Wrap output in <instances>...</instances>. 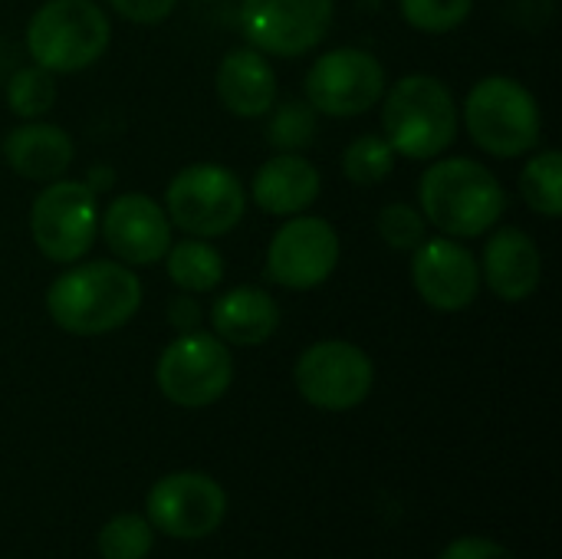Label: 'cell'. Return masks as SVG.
<instances>
[{
  "mask_svg": "<svg viewBox=\"0 0 562 559\" xmlns=\"http://www.w3.org/2000/svg\"><path fill=\"white\" fill-rule=\"evenodd\" d=\"M214 336L227 346H263L280 326V306L273 293L260 287H234L211 306Z\"/></svg>",
  "mask_w": 562,
  "mask_h": 559,
  "instance_id": "cell-20",
  "label": "cell"
},
{
  "mask_svg": "<svg viewBox=\"0 0 562 559\" xmlns=\"http://www.w3.org/2000/svg\"><path fill=\"white\" fill-rule=\"evenodd\" d=\"M112 23L95 0H46L26 23V53L36 66L82 72L109 49Z\"/></svg>",
  "mask_w": 562,
  "mask_h": 559,
  "instance_id": "cell-5",
  "label": "cell"
},
{
  "mask_svg": "<svg viewBox=\"0 0 562 559\" xmlns=\"http://www.w3.org/2000/svg\"><path fill=\"white\" fill-rule=\"evenodd\" d=\"M161 260H165L168 280L181 293H211L224 280V257H221V250L211 247L201 237L171 241V247H168V254Z\"/></svg>",
  "mask_w": 562,
  "mask_h": 559,
  "instance_id": "cell-21",
  "label": "cell"
},
{
  "mask_svg": "<svg viewBox=\"0 0 562 559\" xmlns=\"http://www.w3.org/2000/svg\"><path fill=\"white\" fill-rule=\"evenodd\" d=\"M76 158V145L66 128L30 119L7 132L3 161L26 181H56Z\"/></svg>",
  "mask_w": 562,
  "mask_h": 559,
  "instance_id": "cell-19",
  "label": "cell"
},
{
  "mask_svg": "<svg viewBox=\"0 0 562 559\" xmlns=\"http://www.w3.org/2000/svg\"><path fill=\"white\" fill-rule=\"evenodd\" d=\"M385 96V66L359 46L323 53L306 72V102L329 119L366 115Z\"/></svg>",
  "mask_w": 562,
  "mask_h": 559,
  "instance_id": "cell-10",
  "label": "cell"
},
{
  "mask_svg": "<svg viewBox=\"0 0 562 559\" xmlns=\"http://www.w3.org/2000/svg\"><path fill=\"white\" fill-rule=\"evenodd\" d=\"M217 99L237 119L270 115L277 105V72L254 46L231 49L217 66Z\"/></svg>",
  "mask_w": 562,
  "mask_h": 559,
  "instance_id": "cell-17",
  "label": "cell"
},
{
  "mask_svg": "<svg viewBox=\"0 0 562 559\" xmlns=\"http://www.w3.org/2000/svg\"><path fill=\"white\" fill-rule=\"evenodd\" d=\"M270 122H267V142L277 152H303L313 145L316 138V109L310 102L300 99H286L277 109H270Z\"/></svg>",
  "mask_w": 562,
  "mask_h": 559,
  "instance_id": "cell-26",
  "label": "cell"
},
{
  "mask_svg": "<svg viewBox=\"0 0 562 559\" xmlns=\"http://www.w3.org/2000/svg\"><path fill=\"white\" fill-rule=\"evenodd\" d=\"M158 392L178 409H207L221 402L234 382V356L214 333H181L165 346L155 366Z\"/></svg>",
  "mask_w": 562,
  "mask_h": 559,
  "instance_id": "cell-8",
  "label": "cell"
},
{
  "mask_svg": "<svg viewBox=\"0 0 562 559\" xmlns=\"http://www.w3.org/2000/svg\"><path fill=\"white\" fill-rule=\"evenodd\" d=\"M382 99V135L395 155L431 161L451 148L458 135V102L438 76H402Z\"/></svg>",
  "mask_w": 562,
  "mask_h": 559,
  "instance_id": "cell-3",
  "label": "cell"
},
{
  "mask_svg": "<svg viewBox=\"0 0 562 559\" xmlns=\"http://www.w3.org/2000/svg\"><path fill=\"white\" fill-rule=\"evenodd\" d=\"M464 125L477 148L494 158L530 155L543 138L537 96L514 76H484L464 99Z\"/></svg>",
  "mask_w": 562,
  "mask_h": 559,
  "instance_id": "cell-4",
  "label": "cell"
},
{
  "mask_svg": "<svg viewBox=\"0 0 562 559\" xmlns=\"http://www.w3.org/2000/svg\"><path fill=\"white\" fill-rule=\"evenodd\" d=\"M112 181H115V171H112V168H105V165H99V168H92V171H89V181H86V185H89L92 191H105Z\"/></svg>",
  "mask_w": 562,
  "mask_h": 559,
  "instance_id": "cell-32",
  "label": "cell"
},
{
  "mask_svg": "<svg viewBox=\"0 0 562 559\" xmlns=\"http://www.w3.org/2000/svg\"><path fill=\"white\" fill-rule=\"evenodd\" d=\"M204 3H214V0H204Z\"/></svg>",
  "mask_w": 562,
  "mask_h": 559,
  "instance_id": "cell-33",
  "label": "cell"
},
{
  "mask_svg": "<svg viewBox=\"0 0 562 559\" xmlns=\"http://www.w3.org/2000/svg\"><path fill=\"white\" fill-rule=\"evenodd\" d=\"M418 201L425 221L454 241L484 237L507 211V191L497 175L468 155L441 158L425 168Z\"/></svg>",
  "mask_w": 562,
  "mask_h": 559,
  "instance_id": "cell-2",
  "label": "cell"
},
{
  "mask_svg": "<svg viewBox=\"0 0 562 559\" xmlns=\"http://www.w3.org/2000/svg\"><path fill=\"white\" fill-rule=\"evenodd\" d=\"M227 517L224 488L198 471L161 478L148 491V524L171 540H204Z\"/></svg>",
  "mask_w": 562,
  "mask_h": 559,
  "instance_id": "cell-13",
  "label": "cell"
},
{
  "mask_svg": "<svg viewBox=\"0 0 562 559\" xmlns=\"http://www.w3.org/2000/svg\"><path fill=\"white\" fill-rule=\"evenodd\" d=\"M474 10V0H398L402 20L428 36H445L458 30Z\"/></svg>",
  "mask_w": 562,
  "mask_h": 559,
  "instance_id": "cell-27",
  "label": "cell"
},
{
  "mask_svg": "<svg viewBox=\"0 0 562 559\" xmlns=\"http://www.w3.org/2000/svg\"><path fill=\"white\" fill-rule=\"evenodd\" d=\"M142 306V280L115 260L69 264L49 290L46 313L69 336H105L122 329Z\"/></svg>",
  "mask_w": 562,
  "mask_h": 559,
  "instance_id": "cell-1",
  "label": "cell"
},
{
  "mask_svg": "<svg viewBox=\"0 0 562 559\" xmlns=\"http://www.w3.org/2000/svg\"><path fill=\"white\" fill-rule=\"evenodd\" d=\"M520 194L524 201L543 214V217H560L562 214V155L557 148L537 152L524 171H520Z\"/></svg>",
  "mask_w": 562,
  "mask_h": 559,
  "instance_id": "cell-22",
  "label": "cell"
},
{
  "mask_svg": "<svg viewBox=\"0 0 562 559\" xmlns=\"http://www.w3.org/2000/svg\"><path fill=\"white\" fill-rule=\"evenodd\" d=\"M119 16H125L128 23H142V26H151V23H161L175 13L178 0H105Z\"/></svg>",
  "mask_w": 562,
  "mask_h": 559,
  "instance_id": "cell-29",
  "label": "cell"
},
{
  "mask_svg": "<svg viewBox=\"0 0 562 559\" xmlns=\"http://www.w3.org/2000/svg\"><path fill=\"white\" fill-rule=\"evenodd\" d=\"M99 231L105 247L125 267H151L171 247V221L148 194H119L102 214Z\"/></svg>",
  "mask_w": 562,
  "mask_h": 559,
  "instance_id": "cell-15",
  "label": "cell"
},
{
  "mask_svg": "<svg viewBox=\"0 0 562 559\" xmlns=\"http://www.w3.org/2000/svg\"><path fill=\"white\" fill-rule=\"evenodd\" d=\"M300 395L319 412H352L359 409L375 382V366L356 343L323 339L313 343L293 369Z\"/></svg>",
  "mask_w": 562,
  "mask_h": 559,
  "instance_id": "cell-9",
  "label": "cell"
},
{
  "mask_svg": "<svg viewBox=\"0 0 562 559\" xmlns=\"http://www.w3.org/2000/svg\"><path fill=\"white\" fill-rule=\"evenodd\" d=\"M481 280L504 303H524L543 280V254L537 241L520 227H501L484 244Z\"/></svg>",
  "mask_w": 562,
  "mask_h": 559,
  "instance_id": "cell-16",
  "label": "cell"
},
{
  "mask_svg": "<svg viewBox=\"0 0 562 559\" xmlns=\"http://www.w3.org/2000/svg\"><path fill=\"white\" fill-rule=\"evenodd\" d=\"M319 188L323 178L313 161H306L300 152H280L257 168L250 198L263 214L293 217L319 198Z\"/></svg>",
  "mask_w": 562,
  "mask_h": 559,
  "instance_id": "cell-18",
  "label": "cell"
},
{
  "mask_svg": "<svg viewBox=\"0 0 562 559\" xmlns=\"http://www.w3.org/2000/svg\"><path fill=\"white\" fill-rule=\"evenodd\" d=\"M95 231L99 201L86 181H46V188L30 204V237L49 264H79L92 250Z\"/></svg>",
  "mask_w": 562,
  "mask_h": 559,
  "instance_id": "cell-7",
  "label": "cell"
},
{
  "mask_svg": "<svg viewBox=\"0 0 562 559\" xmlns=\"http://www.w3.org/2000/svg\"><path fill=\"white\" fill-rule=\"evenodd\" d=\"M339 234L329 221L293 214L267 247V277L283 290H316L339 267Z\"/></svg>",
  "mask_w": 562,
  "mask_h": 559,
  "instance_id": "cell-12",
  "label": "cell"
},
{
  "mask_svg": "<svg viewBox=\"0 0 562 559\" xmlns=\"http://www.w3.org/2000/svg\"><path fill=\"white\" fill-rule=\"evenodd\" d=\"M375 227H379V237H382L392 250H398V254H412V250L428 237V221H425V214H422L418 208L405 204V201L385 204V208L379 211Z\"/></svg>",
  "mask_w": 562,
  "mask_h": 559,
  "instance_id": "cell-28",
  "label": "cell"
},
{
  "mask_svg": "<svg viewBox=\"0 0 562 559\" xmlns=\"http://www.w3.org/2000/svg\"><path fill=\"white\" fill-rule=\"evenodd\" d=\"M438 559H517L504 544L487 540V537H461L445 547Z\"/></svg>",
  "mask_w": 562,
  "mask_h": 559,
  "instance_id": "cell-30",
  "label": "cell"
},
{
  "mask_svg": "<svg viewBox=\"0 0 562 559\" xmlns=\"http://www.w3.org/2000/svg\"><path fill=\"white\" fill-rule=\"evenodd\" d=\"M7 105L20 119H43L56 105V79L43 66H23L7 82Z\"/></svg>",
  "mask_w": 562,
  "mask_h": 559,
  "instance_id": "cell-24",
  "label": "cell"
},
{
  "mask_svg": "<svg viewBox=\"0 0 562 559\" xmlns=\"http://www.w3.org/2000/svg\"><path fill=\"white\" fill-rule=\"evenodd\" d=\"M244 181L231 168L214 161L181 168L165 188V214L171 227H181L188 237H224L244 221Z\"/></svg>",
  "mask_w": 562,
  "mask_h": 559,
  "instance_id": "cell-6",
  "label": "cell"
},
{
  "mask_svg": "<svg viewBox=\"0 0 562 559\" xmlns=\"http://www.w3.org/2000/svg\"><path fill=\"white\" fill-rule=\"evenodd\" d=\"M336 16L333 0H244L240 30L263 56L296 59L316 49Z\"/></svg>",
  "mask_w": 562,
  "mask_h": 559,
  "instance_id": "cell-11",
  "label": "cell"
},
{
  "mask_svg": "<svg viewBox=\"0 0 562 559\" xmlns=\"http://www.w3.org/2000/svg\"><path fill=\"white\" fill-rule=\"evenodd\" d=\"M165 316H168V326H171L178 336H181V333H191V329H198V326H201V306H198L194 293H178V297L168 303Z\"/></svg>",
  "mask_w": 562,
  "mask_h": 559,
  "instance_id": "cell-31",
  "label": "cell"
},
{
  "mask_svg": "<svg viewBox=\"0 0 562 559\" xmlns=\"http://www.w3.org/2000/svg\"><path fill=\"white\" fill-rule=\"evenodd\" d=\"M412 283L431 310L458 313L481 293V264L454 237H425L412 250Z\"/></svg>",
  "mask_w": 562,
  "mask_h": 559,
  "instance_id": "cell-14",
  "label": "cell"
},
{
  "mask_svg": "<svg viewBox=\"0 0 562 559\" xmlns=\"http://www.w3.org/2000/svg\"><path fill=\"white\" fill-rule=\"evenodd\" d=\"M95 547L102 559H145L155 547V527L142 514H119L105 521Z\"/></svg>",
  "mask_w": 562,
  "mask_h": 559,
  "instance_id": "cell-25",
  "label": "cell"
},
{
  "mask_svg": "<svg viewBox=\"0 0 562 559\" xmlns=\"http://www.w3.org/2000/svg\"><path fill=\"white\" fill-rule=\"evenodd\" d=\"M395 158L398 155L385 142V135H362L352 145H346L342 175L359 188H372V185H382L395 171Z\"/></svg>",
  "mask_w": 562,
  "mask_h": 559,
  "instance_id": "cell-23",
  "label": "cell"
}]
</instances>
